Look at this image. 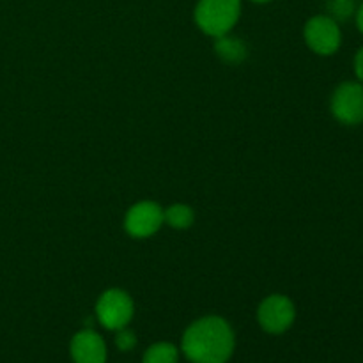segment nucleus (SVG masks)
I'll return each mask as SVG.
<instances>
[{"label":"nucleus","mask_w":363,"mask_h":363,"mask_svg":"<svg viewBox=\"0 0 363 363\" xmlns=\"http://www.w3.org/2000/svg\"><path fill=\"white\" fill-rule=\"evenodd\" d=\"M252 2H255V4H266V2H272V0H252Z\"/></svg>","instance_id":"nucleus-16"},{"label":"nucleus","mask_w":363,"mask_h":363,"mask_svg":"<svg viewBox=\"0 0 363 363\" xmlns=\"http://www.w3.org/2000/svg\"><path fill=\"white\" fill-rule=\"evenodd\" d=\"M259 323L268 333H284L291 328L296 318L294 303L282 294H272L259 305Z\"/></svg>","instance_id":"nucleus-6"},{"label":"nucleus","mask_w":363,"mask_h":363,"mask_svg":"<svg viewBox=\"0 0 363 363\" xmlns=\"http://www.w3.org/2000/svg\"><path fill=\"white\" fill-rule=\"evenodd\" d=\"M116 344L121 351H130L133 350L135 344H137V339H135V333L130 332L126 328L117 330V337H116Z\"/></svg>","instance_id":"nucleus-13"},{"label":"nucleus","mask_w":363,"mask_h":363,"mask_svg":"<svg viewBox=\"0 0 363 363\" xmlns=\"http://www.w3.org/2000/svg\"><path fill=\"white\" fill-rule=\"evenodd\" d=\"M328 9L332 13V18H337V20H346L353 14L354 6L353 0H330Z\"/></svg>","instance_id":"nucleus-12"},{"label":"nucleus","mask_w":363,"mask_h":363,"mask_svg":"<svg viewBox=\"0 0 363 363\" xmlns=\"http://www.w3.org/2000/svg\"><path fill=\"white\" fill-rule=\"evenodd\" d=\"M332 113L339 123L357 126L363 123V84L344 82L332 96Z\"/></svg>","instance_id":"nucleus-5"},{"label":"nucleus","mask_w":363,"mask_h":363,"mask_svg":"<svg viewBox=\"0 0 363 363\" xmlns=\"http://www.w3.org/2000/svg\"><path fill=\"white\" fill-rule=\"evenodd\" d=\"M241 0H199L195 7V23L211 38L227 35L238 23Z\"/></svg>","instance_id":"nucleus-2"},{"label":"nucleus","mask_w":363,"mask_h":363,"mask_svg":"<svg viewBox=\"0 0 363 363\" xmlns=\"http://www.w3.org/2000/svg\"><path fill=\"white\" fill-rule=\"evenodd\" d=\"M354 74H357L358 80L363 84V46L354 55Z\"/></svg>","instance_id":"nucleus-14"},{"label":"nucleus","mask_w":363,"mask_h":363,"mask_svg":"<svg viewBox=\"0 0 363 363\" xmlns=\"http://www.w3.org/2000/svg\"><path fill=\"white\" fill-rule=\"evenodd\" d=\"M303 35L308 48L319 55H333L340 48V41H342L337 20L326 14L311 18L305 25Z\"/></svg>","instance_id":"nucleus-4"},{"label":"nucleus","mask_w":363,"mask_h":363,"mask_svg":"<svg viewBox=\"0 0 363 363\" xmlns=\"http://www.w3.org/2000/svg\"><path fill=\"white\" fill-rule=\"evenodd\" d=\"M215 50L220 59L229 64H240L247 57V46H245V43L240 41L238 38H229V35L216 38Z\"/></svg>","instance_id":"nucleus-9"},{"label":"nucleus","mask_w":363,"mask_h":363,"mask_svg":"<svg viewBox=\"0 0 363 363\" xmlns=\"http://www.w3.org/2000/svg\"><path fill=\"white\" fill-rule=\"evenodd\" d=\"M163 213H165V222L169 223L172 229H188V227H191V223H194L195 220L194 209L186 204H174Z\"/></svg>","instance_id":"nucleus-10"},{"label":"nucleus","mask_w":363,"mask_h":363,"mask_svg":"<svg viewBox=\"0 0 363 363\" xmlns=\"http://www.w3.org/2000/svg\"><path fill=\"white\" fill-rule=\"evenodd\" d=\"M233 351V328L222 318L199 319L184 332L183 353L191 363H225Z\"/></svg>","instance_id":"nucleus-1"},{"label":"nucleus","mask_w":363,"mask_h":363,"mask_svg":"<svg viewBox=\"0 0 363 363\" xmlns=\"http://www.w3.org/2000/svg\"><path fill=\"white\" fill-rule=\"evenodd\" d=\"M165 223V213L156 202L142 201L131 206L124 218V227L133 238H149Z\"/></svg>","instance_id":"nucleus-7"},{"label":"nucleus","mask_w":363,"mask_h":363,"mask_svg":"<svg viewBox=\"0 0 363 363\" xmlns=\"http://www.w3.org/2000/svg\"><path fill=\"white\" fill-rule=\"evenodd\" d=\"M177 347L169 342H158L149 347L142 363H177Z\"/></svg>","instance_id":"nucleus-11"},{"label":"nucleus","mask_w":363,"mask_h":363,"mask_svg":"<svg viewBox=\"0 0 363 363\" xmlns=\"http://www.w3.org/2000/svg\"><path fill=\"white\" fill-rule=\"evenodd\" d=\"M133 300L121 289H108L99 296L96 303V318L106 330L126 328L133 318Z\"/></svg>","instance_id":"nucleus-3"},{"label":"nucleus","mask_w":363,"mask_h":363,"mask_svg":"<svg viewBox=\"0 0 363 363\" xmlns=\"http://www.w3.org/2000/svg\"><path fill=\"white\" fill-rule=\"evenodd\" d=\"M357 25H358V30L363 34V4L360 6V9H358L357 13Z\"/></svg>","instance_id":"nucleus-15"},{"label":"nucleus","mask_w":363,"mask_h":363,"mask_svg":"<svg viewBox=\"0 0 363 363\" xmlns=\"http://www.w3.org/2000/svg\"><path fill=\"white\" fill-rule=\"evenodd\" d=\"M71 357L74 363H105L106 346L98 333L84 330L71 340Z\"/></svg>","instance_id":"nucleus-8"}]
</instances>
